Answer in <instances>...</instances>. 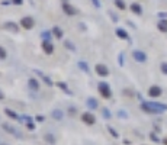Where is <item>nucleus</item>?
<instances>
[{"instance_id":"28","label":"nucleus","mask_w":167,"mask_h":145,"mask_svg":"<svg viewBox=\"0 0 167 145\" xmlns=\"http://www.w3.org/2000/svg\"><path fill=\"white\" fill-rule=\"evenodd\" d=\"M102 113H103V116H105L106 119H109V118H111V112H109V109L103 107V109H102Z\"/></svg>"},{"instance_id":"16","label":"nucleus","mask_w":167,"mask_h":145,"mask_svg":"<svg viewBox=\"0 0 167 145\" xmlns=\"http://www.w3.org/2000/svg\"><path fill=\"white\" fill-rule=\"evenodd\" d=\"M51 32H52V35L55 36L57 39H61V38L64 36V34H63V31H61V28H58V26H54Z\"/></svg>"},{"instance_id":"8","label":"nucleus","mask_w":167,"mask_h":145,"mask_svg":"<svg viewBox=\"0 0 167 145\" xmlns=\"http://www.w3.org/2000/svg\"><path fill=\"white\" fill-rule=\"evenodd\" d=\"M161 93H163V90H161V87H158V86H151L148 89V96L150 97H160Z\"/></svg>"},{"instance_id":"33","label":"nucleus","mask_w":167,"mask_h":145,"mask_svg":"<svg viewBox=\"0 0 167 145\" xmlns=\"http://www.w3.org/2000/svg\"><path fill=\"white\" fill-rule=\"evenodd\" d=\"M119 66H123V54H119Z\"/></svg>"},{"instance_id":"9","label":"nucleus","mask_w":167,"mask_h":145,"mask_svg":"<svg viewBox=\"0 0 167 145\" xmlns=\"http://www.w3.org/2000/svg\"><path fill=\"white\" fill-rule=\"evenodd\" d=\"M42 49H44L45 54L51 55L54 52V45L51 44V41H42Z\"/></svg>"},{"instance_id":"23","label":"nucleus","mask_w":167,"mask_h":145,"mask_svg":"<svg viewBox=\"0 0 167 145\" xmlns=\"http://www.w3.org/2000/svg\"><path fill=\"white\" fill-rule=\"evenodd\" d=\"M64 46H66L67 49H70L71 52H74V51H76V45L73 44L71 41H68V39H67V41H64Z\"/></svg>"},{"instance_id":"39","label":"nucleus","mask_w":167,"mask_h":145,"mask_svg":"<svg viewBox=\"0 0 167 145\" xmlns=\"http://www.w3.org/2000/svg\"><path fill=\"white\" fill-rule=\"evenodd\" d=\"M64 1H68V0H64Z\"/></svg>"},{"instance_id":"11","label":"nucleus","mask_w":167,"mask_h":145,"mask_svg":"<svg viewBox=\"0 0 167 145\" xmlns=\"http://www.w3.org/2000/svg\"><path fill=\"white\" fill-rule=\"evenodd\" d=\"M86 105H87V107H89L90 110H95V109H98V100L95 99V97H90V99H87V102H86Z\"/></svg>"},{"instance_id":"35","label":"nucleus","mask_w":167,"mask_h":145,"mask_svg":"<svg viewBox=\"0 0 167 145\" xmlns=\"http://www.w3.org/2000/svg\"><path fill=\"white\" fill-rule=\"evenodd\" d=\"M1 4H4V6H6V4H12V0H3Z\"/></svg>"},{"instance_id":"2","label":"nucleus","mask_w":167,"mask_h":145,"mask_svg":"<svg viewBox=\"0 0 167 145\" xmlns=\"http://www.w3.org/2000/svg\"><path fill=\"white\" fill-rule=\"evenodd\" d=\"M98 87H99V93L102 94V97H105V99H111L112 91H111V87H109L108 83H99Z\"/></svg>"},{"instance_id":"25","label":"nucleus","mask_w":167,"mask_h":145,"mask_svg":"<svg viewBox=\"0 0 167 145\" xmlns=\"http://www.w3.org/2000/svg\"><path fill=\"white\" fill-rule=\"evenodd\" d=\"M44 139H45V141H48L50 144H55V138H54L51 134H45L44 135Z\"/></svg>"},{"instance_id":"6","label":"nucleus","mask_w":167,"mask_h":145,"mask_svg":"<svg viewBox=\"0 0 167 145\" xmlns=\"http://www.w3.org/2000/svg\"><path fill=\"white\" fill-rule=\"evenodd\" d=\"M95 70H96L98 76H100V77H108L109 76V68L106 67L105 64H96Z\"/></svg>"},{"instance_id":"31","label":"nucleus","mask_w":167,"mask_h":145,"mask_svg":"<svg viewBox=\"0 0 167 145\" xmlns=\"http://www.w3.org/2000/svg\"><path fill=\"white\" fill-rule=\"evenodd\" d=\"M92 3H93V6H95L96 9H100V6H102L100 0H92Z\"/></svg>"},{"instance_id":"37","label":"nucleus","mask_w":167,"mask_h":145,"mask_svg":"<svg viewBox=\"0 0 167 145\" xmlns=\"http://www.w3.org/2000/svg\"><path fill=\"white\" fill-rule=\"evenodd\" d=\"M36 121H38V122H42V121H44V116L38 115V116H36Z\"/></svg>"},{"instance_id":"15","label":"nucleus","mask_w":167,"mask_h":145,"mask_svg":"<svg viewBox=\"0 0 167 145\" xmlns=\"http://www.w3.org/2000/svg\"><path fill=\"white\" fill-rule=\"evenodd\" d=\"M28 84H29V87H31L32 90H35V91H36V90H39V83H38V80H36V78H33V77L29 78Z\"/></svg>"},{"instance_id":"5","label":"nucleus","mask_w":167,"mask_h":145,"mask_svg":"<svg viewBox=\"0 0 167 145\" xmlns=\"http://www.w3.org/2000/svg\"><path fill=\"white\" fill-rule=\"evenodd\" d=\"M33 25H35V22H33V19L31 18V16H25V18H22L21 19V26H22L23 29H32Z\"/></svg>"},{"instance_id":"20","label":"nucleus","mask_w":167,"mask_h":145,"mask_svg":"<svg viewBox=\"0 0 167 145\" xmlns=\"http://www.w3.org/2000/svg\"><path fill=\"white\" fill-rule=\"evenodd\" d=\"M77 66H78V68H80L81 71H84V73H90V68H89V66H87V63H86V61H78Z\"/></svg>"},{"instance_id":"7","label":"nucleus","mask_w":167,"mask_h":145,"mask_svg":"<svg viewBox=\"0 0 167 145\" xmlns=\"http://www.w3.org/2000/svg\"><path fill=\"white\" fill-rule=\"evenodd\" d=\"M132 57L137 63H145L147 61V55H145L144 51H141V49H135L132 52Z\"/></svg>"},{"instance_id":"3","label":"nucleus","mask_w":167,"mask_h":145,"mask_svg":"<svg viewBox=\"0 0 167 145\" xmlns=\"http://www.w3.org/2000/svg\"><path fill=\"white\" fill-rule=\"evenodd\" d=\"M61 7H63V12L66 13L67 16H76L78 13V10L73 6V4H70V3H67V1H64L63 4H61Z\"/></svg>"},{"instance_id":"18","label":"nucleus","mask_w":167,"mask_h":145,"mask_svg":"<svg viewBox=\"0 0 167 145\" xmlns=\"http://www.w3.org/2000/svg\"><path fill=\"white\" fill-rule=\"evenodd\" d=\"M55 86H57V87H60V89L63 90V91H66L67 94H73V93H71V90L68 89V86H67V84L64 83V81H58V83H57Z\"/></svg>"},{"instance_id":"19","label":"nucleus","mask_w":167,"mask_h":145,"mask_svg":"<svg viewBox=\"0 0 167 145\" xmlns=\"http://www.w3.org/2000/svg\"><path fill=\"white\" fill-rule=\"evenodd\" d=\"M51 116H52L54 119H57V121H61L63 116H64V113H63V110H60V109H55V110L51 112Z\"/></svg>"},{"instance_id":"38","label":"nucleus","mask_w":167,"mask_h":145,"mask_svg":"<svg viewBox=\"0 0 167 145\" xmlns=\"http://www.w3.org/2000/svg\"><path fill=\"white\" fill-rule=\"evenodd\" d=\"M0 100H4V94H3L1 91H0Z\"/></svg>"},{"instance_id":"4","label":"nucleus","mask_w":167,"mask_h":145,"mask_svg":"<svg viewBox=\"0 0 167 145\" xmlns=\"http://www.w3.org/2000/svg\"><path fill=\"white\" fill-rule=\"evenodd\" d=\"M81 122H84L86 125H95V123H96V118H95L93 113L86 112V113L81 115Z\"/></svg>"},{"instance_id":"32","label":"nucleus","mask_w":167,"mask_h":145,"mask_svg":"<svg viewBox=\"0 0 167 145\" xmlns=\"http://www.w3.org/2000/svg\"><path fill=\"white\" fill-rule=\"evenodd\" d=\"M12 3H13V4H18V6H21V4L23 3V0H12Z\"/></svg>"},{"instance_id":"29","label":"nucleus","mask_w":167,"mask_h":145,"mask_svg":"<svg viewBox=\"0 0 167 145\" xmlns=\"http://www.w3.org/2000/svg\"><path fill=\"white\" fill-rule=\"evenodd\" d=\"M108 131L111 132V135L113 136V138H118V132H116V131H115V129H113L112 126H108Z\"/></svg>"},{"instance_id":"22","label":"nucleus","mask_w":167,"mask_h":145,"mask_svg":"<svg viewBox=\"0 0 167 145\" xmlns=\"http://www.w3.org/2000/svg\"><path fill=\"white\" fill-rule=\"evenodd\" d=\"M4 115H6V116H9V118H12V119H19V116H18L13 110H10L9 107H6V109H4Z\"/></svg>"},{"instance_id":"21","label":"nucleus","mask_w":167,"mask_h":145,"mask_svg":"<svg viewBox=\"0 0 167 145\" xmlns=\"http://www.w3.org/2000/svg\"><path fill=\"white\" fill-rule=\"evenodd\" d=\"M157 28H158V31H161V32H167V21L166 19H161L158 25H157Z\"/></svg>"},{"instance_id":"14","label":"nucleus","mask_w":167,"mask_h":145,"mask_svg":"<svg viewBox=\"0 0 167 145\" xmlns=\"http://www.w3.org/2000/svg\"><path fill=\"white\" fill-rule=\"evenodd\" d=\"M4 28L9 29V31H12V32H18V31H19V26L15 22H6L4 23Z\"/></svg>"},{"instance_id":"40","label":"nucleus","mask_w":167,"mask_h":145,"mask_svg":"<svg viewBox=\"0 0 167 145\" xmlns=\"http://www.w3.org/2000/svg\"><path fill=\"white\" fill-rule=\"evenodd\" d=\"M1 145H6V144H1Z\"/></svg>"},{"instance_id":"1","label":"nucleus","mask_w":167,"mask_h":145,"mask_svg":"<svg viewBox=\"0 0 167 145\" xmlns=\"http://www.w3.org/2000/svg\"><path fill=\"white\" fill-rule=\"evenodd\" d=\"M141 109L145 113H161L167 110V105L164 103H156V102H150V103H143Z\"/></svg>"},{"instance_id":"26","label":"nucleus","mask_w":167,"mask_h":145,"mask_svg":"<svg viewBox=\"0 0 167 145\" xmlns=\"http://www.w3.org/2000/svg\"><path fill=\"white\" fill-rule=\"evenodd\" d=\"M51 34H52V32L44 31V32L41 34V36H42V39H44V41H51Z\"/></svg>"},{"instance_id":"34","label":"nucleus","mask_w":167,"mask_h":145,"mask_svg":"<svg viewBox=\"0 0 167 145\" xmlns=\"http://www.w3.org/2000/svg\"><path fill=\"white\" fill-rule=\"evenodd\" d=\"M26 126H28V129H35V125H33V123H31V122H28V125H26Z\"/></svg>"},{"instance_id":"27","label":"nucleus","mask_w":167,"mask_h":145,"mask_svg":"<svg viewBox=\"0 0 167 145\" xmlns=\"http://www.w3.org/2000/svg\"><path fill=\"white\" fill-rule=\"evenodd\" d=\"M7 57V52H6V49L3 48V46H0V60H4Z\"/></svg>"},{"instance_id":"36","label":"nucleus","mask_w":167,"mask_h":145,"mask_svg":"<svg viewBox=\"0 0 167 145\" xmlns=\"http://www.w3.org/2000/svg\"><path fill=\"white\" fill-rule=\"evenodd\" d=\"M118 115H119L121 118H126V116H128V115H126L125 112H118Z\"/></svg>"},{"instance_id":"10","label":"nucleus","mask_w":167,"mask_h":145,"mask_svg":"<svg viewBox=\"0 0 167 145\" xmlns=\"http://www.w3.org/2000/svg\"><path fill=\"white\" fill-rule=\"evenodd\" d=\"M33 73H36V74L39 76V77L42 78V80L45 81V84H47V86H52V84H54V83L51 81V78L48 77V76H45L44 73H41V71H38V70H33Z\"/></svg>"},{"instance_id":"12","label":"nucleus","mask_w":167,"mask_h":145,"mask_svg":"<svg viewBox=\"0 0 167 145\" xmlns=\"http://www.w3.org/2000/svg\"><path fill=\"white\" fill-rule=\"evenodd\" d=\"M1 128L4 129V131H7V132H10L12 135H15V136H19V132L13 128V126H10V125H7V123H1Z\"/></svg>"},{"instance_id":"13","label":"nucleus","mask_w":167,"mask_h":145,"mask_svg":"<svg viewBox=\"0 0 167 145\" xmlns=\"http://www.w3.org/2000/svg\"><path fill=\"white\" fill-rule=\"evenodd\" d=\"M116 36L121 38V39H129L128 32H126L125 29H122V28H118V29H116Z\"/></svg>"},{"instance_id":"30","label":"nucleus","mask_w":167,"mask_h":145,"mask_svg":"<svg viewBox=\"0 0 167 145\" xmlns=\"http://www.w3.org/2000/svg\"><path fill=\"white\" fill-rule=\"evenodd\" d=\"M160 70H161V73H163V74H166L167 76V63H163V64L160 66Z\"/></svg>"},{"instance_id":"17","label":"nucleus","mask_w":167,"mask_h":145,"mask_svg":"<svg viewBox=\"0 0 167 145\" xmlns=\"http://www.w3.org/2000/svg\"><path fill=\"white\" fill-rule=\"evenodd\" d=\"M129 7H131V10H132L135 15H141V13H143V7H141V4H138V3H132Z\"/></svg>"},{"instance_id":"24","label":"nucleus","mask_w":167,"mask_h":145,"mask_svg":"<svg viewBox=\"0 0 167 145\" xmlns=\"http://www.w3.org/2000/svg\"><path fill=\"white\" fill-rule=\"evenodd\" d=\"M115 6H116L118 9H121V10H125V9H126V3H125L123 0H115Z\"/></svg>"}]
</instances>
